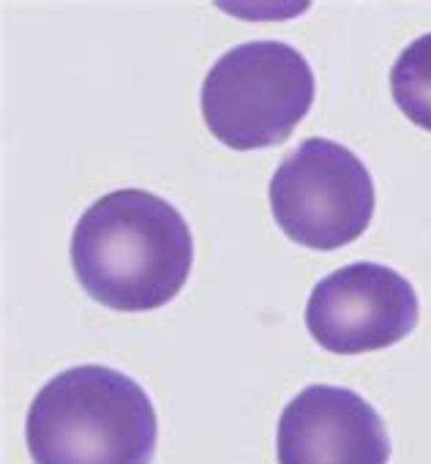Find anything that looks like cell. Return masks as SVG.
Here are the masks:
<instances>
[{"label": "cell", "instance_id": "5", "mask_svg": "<svg viewBox=\"0 0 431 464\" xmlns=\"http://www.w3.org/2000/svg\"><path fill=\"white\" fill-rule=\"evenodd\" d=\"M420 320L415 287L388 266L352 263L320 279L306 304L311 339L336 355L398 344Z\"/></svg>", "mask_w": 431, "mask_h": 464}, {"label": "cell", "instance_id": "3", "mask_svg": "<svg viewBox=\"0 0 431 464\" xmlns=\"http://www.w3.org/2000/svg\"><path fill=\"white\" fill-rule=\"evenodd\" d=\"M317 82L301 50L284 42H246L227 50L202 82L207 131L233 150L282 145L314 104Z\"/></svg>", "mask_w": 431, "mask_h": 464}, {"label": "cell", "instance_id": "1", "mask_svg": "<svg viewBox=\"0 0 431 464\" xmlns=\"http://www.w3.org/2000/svg\"><path fill=\"white\" fill-rule=\"evenodd\" d=\"M194 241L183 213L145 188L99 197L77 221L72 266L80 287L112 312H156L188 282Z\"/></svg>", "mask_w": 431, "mask_h": 464}, {"label": "cell", "instance_id": "7", "mask_svg": "<svg viewBox=\"0 0 431 464\" xmlns=\"http://www.w3.org/2000/svg\"><path fill=\"white\" fill-rule=\"evenodd\" d=\"M390 93L407 121L431 131V34L401 50L390 69Z\"/></svg>", "mask_w": 431, "mask_h": 464}, {"label": "cell", "instance_id": "6", "mask_svg": "<svg viewBox=\"0 0 431 464\" xmlns=\"http://www.w3.org/2000/svg\"><path fill=\"white\" fill-rule=\"evenodd\" d=\"M276 456L279 464H388L390 437L358 391L309 385L282 410Z\"/></svg>", "mask_w": 431, "mask_h": 464}, {"label": "cell", "instance_id": "4", "mask_svg": "<svg viewBox=\"0 0 431 464\" xmlns=\"http://www.w3.org/2000/svg\"><path fill=\"white\" fill-rule=\"evenodd\" d=\"M377 205L366 164L344 145L311 137L271 178V213L298 246L336 252L358 241Z\"/></svg>", "mask_w": 431, "mask_h": 464}, {"label": "cell", "instance_id": "2", "mask_svg": "<svg viewBox=\"0 0 431 464\" xmlns=\"http://www.w3.org/2000/svg\"><path fill=\"white\" fill-rule=\"evenodd\" d=\"M34 464H150L158 415L129 374L82 363L44 382L25 418Z\"/></svg>", "mask_w": 431, "mask_h": 464}]
</instances>
